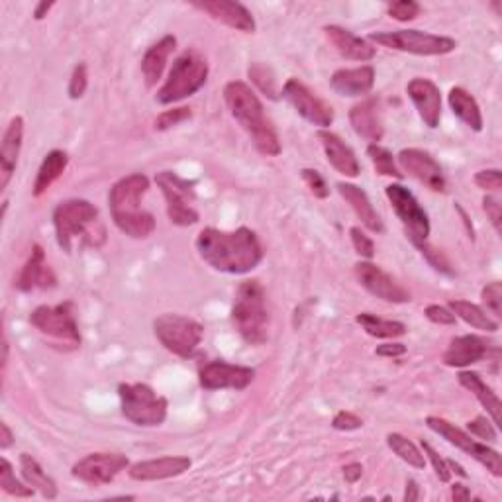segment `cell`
Masks as SVG:
<instances>
[{"label":"cell","mask_w":502,"mask_h":502,"mask_svg":"<svg viewBox=\"0 0 502 502\" xmlns=\"http://www.w3.org/2000/svg\"><path fill=\"white\" fill-rule=\"evenodd\" d=\"M12 444H15V434H12L6 422H0V448L8 449Z\"/></svg>","instance_id":"cell-57"},{"label":"cell","mask_w":502,"mask_h":502,"mask_svg":"<svg viewBox=\"0 0 502 502\" xmlns=\"http://www.w3.org/2000/svg\"><path fill=\"white\" fill-rule=\"evenodd\" d=\"M55 283H57V277L52 271L50 263L45 261V251L40 243H35V246L32 248L28 261L24 263L18 279L15 281V287L22 292H32L38 289H42V290L54 289Z\"/></svg>","instance_id":"cell-23"},{"label":"cell","mask_w":502,"mask_h":502,"mask_svg":"<svg viewBox=\"0 0 502 502\" xmlns=\"http://www.w3.org/2000/svg\"><path fill=\"white\" fill-rule=\"evenodd\" d=\"M192 461L185 456H167V458H157V459H145L138 461L128 468L130 479L133 481H163L171 479V477H179L191 469Z\"/></svg>","instance_id":"cell-22"},{"label":"cell","mask_w":502,"mask_h":502,"mask_svg":"<svg viewBox=\"0 0 502 502\" xmlns=\"http://www.w3.org/2000/svg\"><path fill=\"white\" fill-rule=\"evenodd\" d=\"M318 140H320L328 163L332 165L338 173L346 175L349 179L359 177L361 173V165L359 159L355 155V152L349 148V145L341 140L338 133L330 132V130H318Z\"/></svg>","instance_id":"cell-24"},{"label":"cell","mask_w":502,"mask_h":502,"mask_svg":"<svg viewBox=\"0 0 502 502\" xmlns=\"http://www.w3.org/2000/svg\"><path fill=\"white\" fill-rule=\"evenodd\" d=\"M361 426H363V420L358 414H353L349 410H341L332 418V428L338 432H353V430H359Z\"/></svg>","instance_id":"cell-52"},{"label":"cell","mask_w":502,"mask_h":502,"mask_svg":"<svg viewBox=\"0 0 502 502\" xmlns=\"http://www.w3.org/2000/svg\"><path fill=\"white\" fill-rule=\"evenodd\" d=\"M224 103L241 130L248 133L255 150L267 157H277L281 153L279 133L273 128L271 120L265 116L263 103L255 91L243 81H230L224 87Z\"/></svg>","instance_id":"cell-2"},{"label":"cell","mask_w":502,"mask_h":502,"mask_svg":"<svg viewBox=\"0 0 502 502\" xmlns=\"http://www.w3.org/2000/svg\"><path fill=\"white\" fill-rule=\"evenodd\" d=\"M468 432L475 438L485 439V442H497L498 434L493 422H488L485 416H477L469 424H468Z\"/></svg>","instance_id":"cell-49"},{"label":"cell","mask_w":502,"mask_h":502,"mask_svg":"<svg viewBox=\"0 0 502 502\" xmlns=\"http://www.w3.org/2000/svg\"><path fill=\"white\" fill-rule=\"evenodd\" d=\"M349 124L359 138L369 142V145L381 142L385 136L381 101L377 96H369V99L353 104L349 108Z\"/></svg>","instance_id":"cell-20"},{"label":"cell","mask_w":502,"mask_h":502,"mask_svg":"<svg viewBox=\"0 0 502 502\" xmlns=\"http://www.w3.org/2000/svg\"><path fill=\"white\" fill-rule=\"evenodd\" d=\"M177 47V38L175 35H163L162 40L157 44L150 45L148 52L143 54L142 57V75L145 84H148V89H153L155 84L162 79L167 61L171 57V54L175 52Z\"/></svg>","instance_id":"cell-30"},{"label":"cell","mask_w":502,"mask_h":502,"mask_svg":"<svg viewBox=\"0 0 502 502\" xmlns=\"http://www.w3.org/2000/svg\"><path fill=\"white\" fill-rule=\"evenodd\" d=\"M481 299L487 304V310H491L497 318L502 316V283L500 281H493L487 283L481 290Z\"/></svg>","instance_id":"cell-46"},{"label":"cell","mask_w":502,"mask_h":502,"mask_svg":"<svg viewBox=\"0 0 502 502\" xmlns=\"http://www.w3.org/2000/svg\"><path fill=\"white\" fill-rule=\"evenodd\" d=\"M448 103H449V108L453 110V114H456L465 126L471 128L473 132L483 130L485 122H483L481 106L469 91H465L463 87H453L448 94Z\"/></svg>","instance_id":"cell-31"},{"label":"cell","mask_w":502,"mask_h":502,"mask_svg":"<svg viewBox=\"0 0 502 502\" xmlns=\"http://www.w3.org/2000/svg\"><path fill=\"white\" fill-rule=\"evenodd\" d=\"M407 94L414 108L418 110V116L424 124L436 130L439 120H442V93H439L438 84L430 79L414 77L407 84Z\"/></svg>","instance_id":"cell-19"},{"label":"cell","mask_w":502,"mask_h":502,"mask_svg":"<svg viewBox=\"0 0 502 502\" xmlns=\"http://www.w3.org/2000/svg\"><path fill=\"white\" fill-rule=\"evenodd\" d=\"M424 316L432 324H438V326H456L458 322V318L453 316V312L448 309V306H442V304H428L424 309Z\"/></svg>","instance_id":"cell-51"},{"label":"cell","mask_w":502,"mask_h":502,"mask_svg":"<svg viewBox=\"0 0 502 502\" xmlns=\"http://www.w3.org/2000/svg\"><path fill=\"white\" fill-rule=\"evenodd\" d=\"M157 187L162 189L165 206H167V216L171 224L179 228H189L199 224L201 214L194 211V185L187 179L179 177L173 171H162V173L155 175Z\"/></svg>","instance_id":"cell-12"},{"label":"cell","mask_w":502,"mask_h":502,"mask_svg":"<svg viewBox=\"0 0 502 502\" xmlns=\"http://www.w3.org/2000/svg\"><path fill=\"white\" fill-rule=\"evenodd\" d=\"M208 73H211V67H208L206 57L199 50L182 52L173 61V67H171L163 87L155 94V101L167 106L189 99L204 87Z\"/></svg>","instance_id":"cell-6"},{"label":"cell","mask_w":502,"mask_h":502,"mask_svg":"<svg viewBox=\"0 0 502 502\" xmlns=\"http://www.w3.org/2000/svg\"><path fill=\"white\" fill-rule=\"evenodd\" d=\"M130 468V461L124 456V453H110V451H101V453H89L83 459H79L75 465H73V477L77 481L91 485V487H103L113 483L116 477L126 471Z\"/></svg>","instance_id":"cell-15"},{"label":"cell","mask_w":502,"mask_h":502,"mask_svg":"<svg viewBox=\"0 0 502 502\" xmlns=\"http://www.w3.org/2000/svg\"><path fill=\"white\" fill-rule=\"evenodd\" d=\"M355 322H358L367 334L379 340H395L407 334V324H402L399 320H385V318H379L369 312H361L355 316Z\"/></svg>","instance_id":"cell-36"},{"label":"cell","mask_w":502,"mask_h":502,"mask_svg":"<svg viewBox=\"0 0 502 502\" xmlns=\"http://www.w3.org/2000/svg\"><path fill=\"white\" fill-rule=\"evenodd\" d=\"M426 426L438 436H442L449 446L458 448L465 456H469L477 463H481L488 473H493L495 477H502V458L497 449L479 442V439H475L469 432L461 430L459 426L448 422L446 418H439V416H428Z\"/></svg>","instance_id":"cell-11"},{"label":"cell","mask_w":502,"mask_h":502,"mask_svg":"<svg viewBox=\"0 0 502 502\" xmlns=\"http://www.w3.org/2000/svg\"><path fill=\"white\" fill-rule=\"evenodd\" d=\"M353 271L359 281V285L377 299H381L385 302H393V304H407L412 300V295L407 289H404L400 283H397L393 277L371 261L355 263Z\"/></svg>","instance_id":"cell-17"},{"label":"cell","mask_w":502,"mask_h":502,"mask_svg":"<svg viewBox=\"0 0 502 502\" xmlns=\"http://www.w3.org/2000/svg\"><path fill=\"white\" fill-rule=\"evenodd\" d=\"M375 353L379 355V358H400V355L407 353V346L399 344V341H390V344H381Z\"/></svg>","instance_id":"cell-54"},{"label":"cell","mask_w":502,"mask_h":502,"mask_svg":"<svg viewBox=\"0 0 502 502\" xmlns=\"http://www.w3.org/2000/svg\"><path fill=\"white\" fill-rule=\"evenodd\" d=\"M20 471H22L24 481H26L34 488V491H38L47 500L57 498L55 481L45 473V469L42 468L40 461L35 458H32L30 453H22V456H20Z\"/></svg>","instance_id":"cell-33"},{"label":"cell","mask_w":502,"mask_h":502,"mask_svg":"<svg viewBox=\"0 0 502 502\" xmlns=\"http://www.w3.org/2000/svg\"><path fill=\"white\" fill-rule=\"evenodd\" d=\"M422 451H424V456L430 459L432 463V468L436 471V477L442 483H449L451 481V471H449V465H448V459H444L442 456H439V453L428 444V442H422Z\"/></svg>","instance_id":"cell-47"},{"label":"cell","mask_w":502,"mask_h":502,"mask_svg":"<svg viewBox=\"0 0 502 502\" xmlns=\"http://www.w3.org/2000/svg\"><path fill=\"white\" fill-rule=\"evenodd\" d=\"M418 498H420L418 483H416L414 479H408V481H407V493H404V500L412 502V500H418Z\"/></svg>","instance_id":"cell-58"},{"label":"cell","mask_w":502,"mask_h":502,"mask_svg":"<svg viewBox=\"0 0 502 502\" xmlns=\"http://www.w3.org/2000/svg\"><path fill=\"white\" fill-rule=\"evenodd\" d=\"M300 177L304 181V185L309 187V191H310V194H312L314 199L324 201V199L330 197L328 182H326V179L320 173H318L316 169H302L300 171Z\"/></svg>","instance_id":"cell-43"},{"label":"cell","mask_w":502,"mask_h":502,"mask_svg":"<svg viewBox=\"0 0 502 502\" xmlns=\"http://www.w3.org/2000/svg\"><path fill=\"white\" fill-rule=\"evenodd\" d=\"M197 251L204 263L214 271L228 275H246L263 261V246L253 230L241 226L238 230L204 228L197 236Z\"/></svg>","instance_id":"cell-1"},{"label":"cell","mask_w":502,"mask_h":502,"mask_svg":"<svg viewBox=\"0 0 502 502\" xmlns=\"http://www.w3.org/2000/svg\"><path fill=\"white\" fill-rule=\"evenodd\" d=\"M69 165V155L61 150H54L44 157V162L38 169V175H35L34 181V191L32 194L35 199L42 197V194L50 189L54 182L65 173V169Z\"/></svg>","instance_id":"cell-34"},{"label":"cell","mask_w":502,"mask_h":502,"mask_svg":"<svg viewBox=\"0 0 502 502\" xmlns=\"http://www.w3.org/2000/svg\"><path fill=\"white\" fill-rule=\"evenodd\" d=\"M397 159H399L400 171H404V173L422 182L424 187H428L434 192H446L448 181L444 175V169L436 162V157L432 153L408 148V150H402Z\"/></svg>","instance_id":"cell-18"},{"label":"cell","mask_w":502,"mask_h":502,"mask_svg":"<svg viewBox=\"0 0 502 502\" xmlns=\"http://www.w3.org/2000/svg\"><path fill=\"white\" fill-rule=\"evenodd\" d=\"M387 446L393 449L395 456H399L404 463H408L414 469H424L426 468V456L424 451L410 442L408 438H404L402 434H389L387 436Z\"/></svg>","instance_id":"cell-37"},{"label":"cell","mask_w":502,"mask_h":502,"mask_svg":"<svg viewBox=\"0 0 502 502\" xmlns=\"http://www.w3.org/2000/svg\"><path fill=\"white\" fill-rule=\"evenodd\" d=\"M255 381V371L246 365L214 359L201 365L199 383L204 390H243Z\"/></svg>","instance_id":"cell-16"},{"label":"cell","mask_w":502,"mask_h":502,"mask_svg":"<svg viewBox=\"0 0 502 502\" xmlns=\"http://www.w3.org/2000/svg\"><path fill=\"white\" fill-rule=\"evenodd\" d=\"M150 191V179L132 173L116 181L108 192V206L114 226L132 240H148L155 231V216L142 208Z\"/></svg>","instance_id":"cell-3"},{"label":"cell","mask_w":502,"mask_h":502,"mask_svg":"<svg viewBox=\"0 0 502 502\" xmlns=\"http://www.w3.org/2000/svg\"><path fill=\"white\" fill-rule=\"evenodd\" d=\"M387 199L393 206L395 214L399 216L400 224L407 230V238L412 241V246H418V243L428 241V236H430V218H428V212L418 202V199L407 189L399 185V182H393L385 189Z\"/></svg>","instance_id":"cell-13"},{"label":"cell","mask_w":502,"mask_h":502,"mask_svg":"<svg viewBox=\"0 0 502 502\" xmlns=\"http://www.w3.org/2000/svg\"><path fill=\"white\" fill-rule=\"evenodd\" d=\"M349 238H351V246H353L355 253H358L361 257V260H365V261L373 260V255H375V241L369 236H367L359 226H353L349 230Z\"/></svg>","instance_id":"cell-44"},{"label":"cell","mask_w":502,"mask_h":502,"mask_svg":"<svg viewBox=\"0 0 502 502\" xmlns=\"http://www.w3.org/2000/svg\"><path fill=\"white\" fill-rule=\"evenodd\" d=\"M473 182L479 189L483 191H488V192H498L502 189V175H500V169H483V171H477L475 177H473Z\"/></svg>","instance_id":"cell-48"},{"label":"cell","mask_w":502,"mask_h":502,"mask_svg":"<svg viewBox=\"0 0 502 502\" xmlns=\"http://www.w3.org/2000/svg\"><path fill=\"white\" fill-rule=\"evenodd\" d=\"M248 75H250V79H251V83L255 84V87L260 89L267 96V99H271V101L279 99L275 75L267 65L260 64V61H257V64H251L250 69H248Z\"/></svg>","instance_id":"cell-40"},{"label":"cell","mask_w":502,"mask_h":502,"mask_svg":"<svg viewBox=\"0 0 502 502\" xmlns=\"http://www.w3.org/2000/svg\"><path fill=\"white\" fill-rule=\"evenodd\" d=\"M451 498L456 502H468L471 498V491L465 485L456 483V485H451Z\"/></svg>","instance_id":"cell-56"},{"label":"cell","mask_w":502,"mask_h":502,"mask_svg":"<svg viewBox=\"0 0 502 502\" xmlns=\"http://www.w3.org/2000/svg\"><path fill=\"white\" fill-rule=\"evenodd\" d=\"M192 6L204 12L212 20L241 34H253L257 28L253 15L241 3H231V0H204V3H192Z\"/></svg>","instance_id":"cell-21"},{"label":"cell","mask_w":502,"mask_h":502,"mask_svg":"<svg viewBox=\"0 0 502 502\" xmlns=\"http://www.w3.org/2000/svg\"><path fill=\"white\" fill-rule=\"evenodd\" d=\"M324 35L344 59L367 64V61H371L377 54V50L369 42L341 26H324Z\"/></svg>","instance_id":"cell-28"},{"label":"cell","mask_w":502,"mask_h":502,"mask_svg":"<svg viewBox=\"0 0 502 502\" xmlns=\"http://www.w3.org/2000/svg\"><path fill=\"white\" fill-rule=\"evenodd\" d=\"M369 42L379 44L389 50L412 54V55H448L458 50V42L448 35H436L422 30H397V32H377L369 35Z\"/></svg>","instance_id":"cell-9"},{"label":"cell","mask_w":502,"mask_h":502,"mask_svg":"<svg viewBox=\"0 0 502 502\" xmlns=\"http://www.w3.org/2000/svg\"><path fill=\"white\" fill-rule=\"evenodd\" d=\"M330 87L340 96H348V99L369 94L375 87V69L371 65L338 69L330 79Z\"/></svg>","instance_id":"cell-29"},{"label":"cell","mask_w":502,"mask_h":502,"mask_svg":"<svg viewBox=\"0 0 502 502\" xmlns=\"http://www.w3.org/2000/svg\"><path fill=\"white\" fill-rule=\"evenodd\" d=\"M422 6L414 0H397V3H390L387 6L389 16L397 22H412L416 16L420 15Z\"/></svg>","instance_id":"cell-42"},{"label":"cell","mask_w":502,"mask_h":502,"mask_svg":"<svg viewBox=\"0 0 502 502\" xmlns=\"http://www.w3.org/2000/svg\"><path fill=\"white\" fill-rule=\"evenodd\" d=\"M6 363H8V341L5 338V341H3V369H6Z\"/></svg>","instance_id":"cell-61"},{"label":"cell","mask_w":502,"mask_h":502,"mask_svg":"<svg viewBox=\"0 0 502 502\" xmlns=\"http://www.w3.org/2000/svg\"><path fill=\"white\" fill-rule=\"evenodd\" d=\"M448 465H449L451 475H459V477H463V479H465V477H468V473H465V469L461 468L459 463H456L453 459H448Z\"/></svg>","instance_id":"cell-60"},{"label":"cell","mask_w":502,"mask_h":502,"mask_svg":"<svg viewBox=\"0 0 502 502\" xmlns=\"http://www.w3.org/2000/svg\"><path fill=\"white\" fill-rule=\"evenodd\" d=\"M367 155H369L371 159V163L375 167V171L379 175H383V177H393V179H402L404 173L399 169L397 162H395V157L393 153H390L387 148H383V145H369V148H367Z\"/></svg>","instance_id":"cell-38"},{"label":"cell","mask_w":502,"mask_h":502,"mask_svg":"<svg viewBox=\"0 0 502 502\" xmlns=\"http://www.w3.org/2000/svg\"><path fill=\"white\" fill-rule=\"evenodd\" d=\"M120 407L124 418L142 428L162 426L167 418L169 402L165 397L157 395L145 383H120L118 385Z\"/></svg>","instance_id":"cell-7"},{"label":"cell","mask_w":502,"mask_h":502,"mask_svg":"<svg viewBox=\"0 0 502 502\" xmlns=\"http://www.w3.org/2000/svg\"><path fill=\"white\" fill-rule=\"evenodd\" d=\"M55 6V3H38L34 8V18L35 20H44L47 15H50V10Z\"/></svg>","instance_id":"cell-59"},{"label":"cell","mask_w":502,"mask_h":502,"mask_svg":"<svg viewBox=\"0 0 502 502\" xmlns=\"http://www.w3.org/2000/svg\"><path fill=\"white\" fill-rule=\"evenodd\" d=\"M448 309L453 312V316L459 318L465 324H469L475 330H481V332H488L495 334L498 332V322L495 318L488 316L479 304L463 300V299H456L448 302Z\"/></svg>","instance_id":"cell-35"},{"label":"cell","mask_w":502,"mask_h":502,"mask_svg":"<svg viewBox=\"0 0 502 502\" xmlns=\"http://www.w3.org/2000/svg\"><path fill=\"white\" fill-rule=\"evenodd\" d=\"M30 324L40 334L64 344V349L81 348V332L75 318V306H73L71 300L55 306H38L30 314Z\"/></svg>","instance_id":"cell-10"},{"label":"cell","mask_w":502,"mask_h":502,"mask_svg":"<svg viewBox=\"0 0 502 502\" xmlns=\"http://www.w3.org/2000/svg\"><path fill=\"white\" fill-rule=\"evenodd\" d=\"M54 228L59 248L71 253L79 248H101L106 230L99 220V208L84 199L59 202L54 211Z\"/></svg>","instance_id":"cell-4"},{"label":"cell","mask_w":502,"mask_h":502,"mask_svg":"<svg viewBox=\"0 0 502 502\" xmlns=\"http://www.w3.org/2000/svg\"><path fill=\"white\" fill-rule=\"evenodd\" d=\"M458 381L463 389H468L469 393L481 402V407L493 418V424L498 426L500 424V400H498L495 390L483 381L481 375L475 371H461L458 375Z\"/></svg>","instance_id":"cell-32"},{"label":"cell","mask_w":502,"mask_h":502,"mask_svg":"<svg viewBox=\"0 0 502 502\" xmlns=\"http://www.w3.org/2000/svg\"><path fill=\"white\" fill-rule=\"evenodd\" d=\"M336 189L340 192V197L351 206L355 216L361 220V224L369 231H373V234H381L385 230L383 220L375 211V206L371 204L369 194H367L361 187L353 185V182H338Z\"/></svg>","instance_id":"cell-27"},{"label":"cell","mask_w":502,"mask_h":502,"mask_svg":"<svg viewBox=\"0 0 502 502\" xmlns=\"http://www.w3.org/2000/svg\"><path fill=\"white\" fill-rule=\"evenodd\" d=\"M87 87H89V67L87 64H79L75 69H73V75L69 79V87H67L69 99L73 101L81 99V96L87 93Z\"/></svg>","instance_id":"cell-45"},{"label":"cell","mask_w":502,"mask_h":502,"mask_svg":"<svg viewBox=\"0 0 502 502\" xmlns=\"http://www.w3.org/2000/svg\"><path fill=\"white\" fill-rule=\"evenodd\" d=\"M416 248L420 250V253L426 257L428 263H430V265L436 269V271L446 273V275H453V271L449 269V263H448V260H446L442 251L436 250V248H432L428 241L418 243V246H416Z\"/></svg>","instance_id":"cell-50"},{"label":"cell","mask_w":502,"mask_h":502,"mask_svg":"<svg viewBox=\"0 0 502 502\" xmlns=\"http://www.w3.org/2000/svg\"><path fill=\"white\" fill-rule=\"evenodd\" d=\"M0 488L10 497L16 498H30L34 497V488L26 483L24 485L22 481L16 479L15 469H12V465L6 458L0 459Z\"/></svg>","instance_id":"cell-39"},{"label":"cell","mask_w":502,"mask_h":502,"mask_svg":"<svg viewBox=\"0 0 502 502\" xmlns=\"http://www.w3.org/2000/svg\"><path fill=\"white\" fill-rule=\"evenodd\" d=\"M24 143V118L15 116L5 130L3 145H0V189H6L8 182L15 175L18 157Z\"/></svg>","instance_id":"cell-25"},{"label":"cell","mask_w":502,"mask_h":502,"mask_svg":"<svg viewBox=\"0 0 502 502\" xmlns=\"http://www.w3.org/2000/svg\"><path fill=\"white\" fill-rule=\"evenodd\" d=\"M153 334L169 353L189 359L204 338V326L194 318L165 312L153 320Z\"/></svg>","instance_id":"cell-8"},{"label":"cell","mask_w":502,"mask_h":502,"mask_svg":"<svg viewBox=\"0 0 502 502\" xmlns=\"http://www.w3.org/2000/svg\"><path fill=\"white\" fill-rule=\"evenodd\" d=\"M231 324L241 340L250 346H263L269 338V310L265 289L257 279L241 281L234 304H231Z\"/></svg>","instance_id":"cell-5"},{"label":"cell","mask_w":502,"mask_h":502,"mask_svg":"<svg viewBox=\"0 0 502 502\" xmlns=\"http://www.w3.org/2000/svg\"><path fill=\"white\" fill-rule=\"evenodd\" d=\"M363 477V465L361 463H348L344 468V479L348 483H358Z\"/></svg>","instance_id":"cell-55"},{"label":"cell","mask_w":502,"mask_h":502,"mask_svg":"<svg viewBox=\"0 0 502 502\" xmlns=\"http://www.w3.org/2000/svg\"><path fill=\"white\" fill-rule=\"evenodd\" d=\"M483 211L487 212V218L491 220V224L495 228L497 234H502V204L497 197H491V194H487L483 199Z\"/></svg>","instance_id":"cell-53"},{"label":"cell","mask_w":502,"mask_h":502,"mask_svg":"<svg viewBox=\"0 0 502 502\" xmlns=\"http://www.w3.org/2000/svg\"><path fill=\"white\" fill-rule=\"evenodd\" d=\"M191 116H192L191 108H187V106H179V108L163 110V113L155 118L153 124H155V130H157V132H165V130H169V128L182 124V122H187Z\"/></svg>","instance_id":"cell-41"},{"label":"cell","mask_w":502,"mask_h":502,"mask_svg":"<svg viewBox=\"0 0 502 502\" xmlns=\"http://www.w3.org/2000/svg\"><path fill=\"white\" fill-rule=\"evenodd\" d=\"M281 94H283V99L295 108L306 122H310L312 126L328 130L334 124V108L326 101H322L316 93H312L302 81L290 77L283 84Z\"/></svg>","instance_id":"cell-14"},{"label":"cell","mask_w":502,"mask_h":502,"mask_svg":"<svg viewBox=\"0 0 502 502\" xmlns=\"http://www.w3.org/2000/svg\"><path fill=\"white\" fill-rule=\"evenodd\" d=\"M488 355L487 341L479 336H458L449 341L448 349L444 351L442 361L448 367H456V369H463V367H469L473 363L483 361Z\"/></svg>","instance_id":"cell-26"}]
</instances>
